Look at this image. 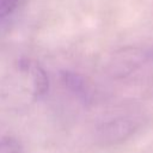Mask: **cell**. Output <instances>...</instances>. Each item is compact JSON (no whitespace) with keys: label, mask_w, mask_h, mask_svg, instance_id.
<instances>
[{"label":"cell","mask_w":153,"mask_h":153,"mask_svg":"<svg viewBox=\"0 0 153 153\" xmlns=\"http://www.w3.org/2000/svg\"><path fill=\"white\" fill-rule=\"evenodd\" d=\"M19 1L20 0H0V22L14 12Z\"/></svg>","instance_id":"obj_2"},{"label":"cell","mask_w":153,"mask_h":153,"mask_svg":"<svg viewBox=\"0 0 153 153\" xmlns=\"http://www.w3.org/2000/svg\"><path fill=\"white\" fill-rule=\"evenodd\" d=\"M0 153H22V148L14 139L8 137L0 141Z\"/></svg>","instance_id":"obj_3"},{"label":"cell","mask_w":153,"mask_h":153,"mask_svg":"<svg viewBox=\"0 0 153 153\" xmlns=\"http://www.w3.org/2000/svg\"><path fill=\"white\" fill-rule=\"evenodd\" d=\"M48 86L49 80L45 71L37 62L23 59L16 66L2 96L10 104L26 105L42 97Z\"/></svg>","instance_id":"obj_1"}]
</instances>
